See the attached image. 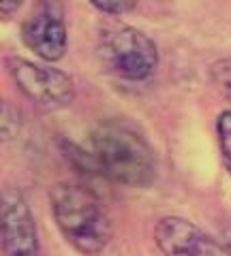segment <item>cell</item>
<instances>
[{
	"instance_id": "cell-1",
	"label": "cell",
	"mask_w": 231,
	"mask_h": 256,
	"mask_svg": "<svg viewBox=\"0 0 231 256\" xmlns=\"http://www.w3.org/2000/svg\"><path fill=\"white\" fill-rule=\"evenodd\" d=\"M90 154L101 173L126 186H150L156 178L154 152L135 128L120 120H107L94 128Z\"/></svg>"
},
{
	"instance_id": "cell-2",
	"label": "cell",
	"mask_w": 231,
	"mask_h": 256,
	"mask_svg": "<svg viewBox=\"0 0 231 256\" xmlns=\"http://www.w3.org/2000/svg\"><path fill=\"white\" fill-rule=\"evenodd\" d=\"M54 220L65 239L84 254H97L107 246L111 224L101 201L75 184H58L50 192Z\"/></svg>"
},
{
	"instance_id": "cell-3",
	"label": "cell",
	"mask_w": 231,
	"mask_h": 256,
	"mask_svg": "<svg viewBox=\"0 0 231 256\" xmlns=\"http://www.w3.org/2000/svg\"><path fill=\"white\" fill-rule=\"evenodd\" d=\"M99 62L122 82H143L154 73L158 50L143 32L131 26H109L97 43Z\"/></svg>"
},
{
	"instance_id": "cell-4",
	"label": "cell",
	"mask_w": 231,
	"mask_h": 256,
	"mask_svg": "<svg viewBox=\"0 0 231 256\" xmlns=\"http://www.w3.org/2000/svg\"><path fill=\"white\" fill-rule=\"evenodd\" d=\"M7 68L18 88L43 107H65L75 98V84L65 70L28 62L24 58H9Z\"/></svg>"
},
{
	"instance_id": "cell-5",
	"label": "cell",
	"mask_w": 231,
	"mask_h": 256,
	"mask_svg": "<svg viewBox=\"0 0 231 256\" xmlns=\"http://www.w3.org/2000/svg\"><path fill=\"white\" fill-rule=\"evenodd\" d=\"M22 41L33 54L56 62L67 54V26L58 4L45 2L22 24Z\"/></svg>"
},
{
	"instance_id": "cell-6",
	"label": "cell",
	"mask_w": 231,
	"mask_h": 256,
	"mask_svg": "<svg viewBox=\"0 0 231 256\" xmlns=\"http://www.w3.org/2000/svg\"><path fill=\"white\" fill-rule=\"evenodd\" d=\"M3 252L5 256H41L33 214L18 190L3 194Z\"/></svg>"
},
{
	"instance_id": "cell-7",
	"label": "cell",
	"mask_w": 231,
	"mask_h": 256,
	"mask_svg": "<svg viewBox=\"0 0 231 256\" xmlns=\"http://www.w3.org/2000/svg\"><path fill=\"white\" fill-rule=\"evenodd\" d=\"M154 242L163 256H214L210 239L178 216H167L154 226Z\"/></svg>"
},
{
	"instance_id": "cell-8",
	"label": "cell",
	"mask_w": 231,
	"mask_h": 256,
	"mask_svg": "<svg viewBox=\"0 0 231 256\" xmlns=\"http://www.w3.org/2000/svg\"><path fill=\"white\" fill-rule=\"evenodd\" d=\"M216 134H218V146H220L222 160H225L227 171L231 173V111H225V114L218 116Z\"/></svg>"
},
{
	"instance_id": "cell-9",
	"label": "cell",
	"mask_w": 231,
	"mask_h": 256,
	"mask_svg": "<svg viewBox=\"0 0 231 256\" xmlns=\"http://www.w3.org/2000/svg\"><path fill=\"white\" fill-rule=\"evenodd\" d=\"M212 82L231 100V58H220L212 64Z\"/></svg>"
},
{
	"instance_id": "cell-10",
	"label": "cell",
	"mask_w": 231,
	"mask_h": 256,
	"mask_svg": "<svg viewBox=\"0 0 231 256\" xmlns=\"http://www.w3.org/2000/svg\"><path fill=\"white\" fill-rule=\"evenodd\" d=\"M18 109H13L9 102H3V139L7 141L11 134L18 132L20 120H18Z\"/></svg>"
},
{
	"instance_id": "cell-11",
	"label": "cell",
	"mask_w": 231,
	"mask_h": 256,
	"mask_svg": "<svg viewBox=\"0 0 231 256\" xmlns=\"http://www.w3.org/2000/svg\"><path fill=\"white\" fill-rule=\"evenodd\" d=\"M92 4L101 11H107V13H124V11H131L137 6V2L133 0H126V2H107V0H92Z\"/></svg>"
},
{
	"instance_id": "cell-12",
	"label": "cell",
	"mask_w": 231,
	"mask_h": 256,
	"mask_svg": "<svg viewBox=\"0 0 231 256\" xmlns=\"http://www.w3.org/2000/svg\"><path fill=\"white\" fill-rule=\"evenodd\" d=\"M18 6H22V2H3L0 9H3V15H9L11 11H18Z\"/></svg>"
}]
</instances>
